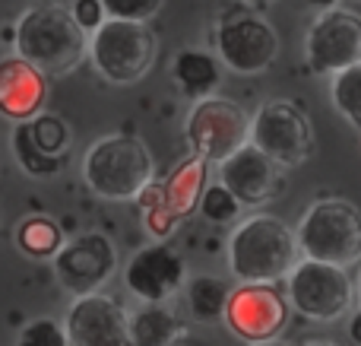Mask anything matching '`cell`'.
<instances>
[{
    "label": "cell",
    "mask_w": 361,
    "mask_h": 346,
    "mask_svg": "<svg viewBox=\"0 0 361 346\" xmlns=\"http://www.w3.org/2000/svg\"><path fill=\"white\" fill-rule=\"evenodd\" d=\"M23 131H25V140H29L42 156L67 162L70 127L63 124V118H57V114H35L32 121H23Z\"/></svg>",
    "instance_id": "44dd1931"
},
{
    "label": "cell",
    "mask_w": 361,
    "mask_h": 346,
    "mask_svg": "<svg viewBox=\"0 0 361 346\" xmlns=\"http://www.w3.org/2000/svg\"><path fill=\"white\" fill-rule=\"evenodd\" d=\"M165 0H102V10L108 19H124V23H149Z\"/></svg>",
    "instance_id": "484cf974"
},
{
    "label": "cell",
    "mask_w": 361,
    "mask_h": 346,
    "mask_svg": "<svg viewBox=\"0 0 361 346\" xmlns=\"http://www.w3.org/2000/svg\"><path fill=\"white\" fill-rule=\"evenodd\" d=\"M298 264L295 232L269 213H254L228 239V267L241 283H276Z\"/></svg>",
    "instance_id": "7a4b0ae2"
},
{
    "label": "cell",
    "mask_w": 361,
    "mask_h": 346,
    "mask_svg": "<svg viewBox=\"0 0 361 346\" xmlns=\"http://www.w3.org/2000/svg\"><path fill=\"white\" fill-rule=\"evenodd\" d=\"M219 184L235 197L241 207H260L267 201H276V197L286 191V178H282V169L267 159L260 150L254 146H241L235 156H228L225 162H219Z\"/></svg>",
    "instance_id": "4fadbf2b"
},
{
    "label": "cell",
    "mask_w": 361,
    "mask_h": 346,
    "mask_svg": "<svg viewBox=\"0 0 361 346\" xmlns=\"http://www.w3.org/2000/svg\"><path fill=\"white\" fill-rule=\"evenodd\" d=\"M197 207H200V213H203L206 220L219 222V226H225V222H235L238 216H241V203H238L235 197H231L228 191L222 188V184H209V188H203Z\"/></svg>",
    "instance_id": "d4e9b609"
},
{
    "label": "cell",
    "mask_w": 361,
    "mask_h": 346,
    "mask_svg": "<svg viewBox=\"0 0 361 346\" xmlns=\"http://www.w3.org/2000/svg\"><path fill=\"white\" fill-rule=\"evenodd\" d=\"M295 245L305 261L317 264L345 267L361 261V213L349 201L326 197L317 201L301 213L298 229H295Z\"/></svg>",
    "instance_id": "277c9868"
},
{
    "label": "cell",
    "mask_w": 361,
    "mask_h": 346,
    "mask_svg": "<svg viewBox=\"0 0 361 346\" xmlns=\"http://www.w3.org/2000/svg\"><path fill=\"white\" fill-rule=\"evenodd\" d=\"M222 321L244 343H269L288 321V302L273 283H241L228 292Z\"/></svg>",
    "instance_id": "30bf717a"
},
{
    "label": "cell",
    "mask_w": 361,
    "mask_h": 346,
    "mask_svg": "<svg viewBox=\"0 0 361 346\" xmlns=\"http://www.w3.org/2000/svg\"><path fill=\"white\" fill-rule=\"evenodd\" d=\"M247 143L260 150L267 159H273L279 169L305 165L314 150V131L307 114L292 102H263L257 114L250 118Z\"/></svg>",
    "instance_id": "ba28073f"
},
{
    "label": "cell",
    "mask_w": 361,
    "mask_h": 346,
    "mask_svg": "<svg viewBox=\"0 0 361 346\" xmlns=\"http://www.w3.org/2000/svg\"><path fill=\"white\" fill-rule=\"evenodd\" d=\"M10 42L16 44V57L32 64L44 80L76 70L89 51V35L73 23L70 10L61 4L29 6L16 19Z\"/></svg>",
    "instance_id": "6da1fadb"
},
{
    "label": "cell",
    "mask_w": 361,
    "mask_h": 346,
    "mask_svg": "<svg viewBox=\"0 0 361 346\" xmlns=\"http://www.w3.org/2000/svg\"><path fill=\"white\" fill-rule=\"evenodd\" d=\"M118 267V251L102 232H86L63 241L54 254V277L70 296L99 292Z\"/></svg>",
    "instance_id": "7c38bea8"
},
{
    "label": "cell",
    "mask_w": 361,
    "mask_h": 346,
    "mask_svg": "<svg viewBox=\"0 0 361 346\" xmlns=\"http://www.w3.org/2000/svg\"><path fill=\"white\" fill-rule=\"evenodd\" d=\"M254 346H282V343H276V340H269V343H254Z\"/></svg>",
    "instance_id": "d6a6232c"
},
{
    "label": "cell",
    "mask_w": 361,
    "mask_h": 346,
    "mask_svg": "<svg viewBox=\"0 0 361 346\" xmlns=\"http://www.w3.org/2000/svg\"><path fill=\"white\" fill-rule=\"evenodd\" d=\"M203 188H206V162L190 156L184 162H178V169L162 184H156V194H159V203L180 222L187 213L197 210Z\"/></svg>",
    "instance_id": "e0dca14e"
},
{
    "label": "cell",
    "mask_w": 361,
    "mask_h": 346,
    "mask_svg": "<svg viewBox=\"0 0 361 346\" xmlns=\"http://www.w3.org/2000/svg\"><path fill=\"white\" fill-rule=\"evenodd\" d=\"M298 346H343V343L330 340V337H307V340H301Z\"/></svg>",
    "instance_id": "f546056e"
},
{
    "label": "cell",
    "mask_w": 361,
    "mask_h": 346,
    "mask_svg": "<svg viewBox=\"0 0 361 346\" xmlns=\"http://www.w3.org/2000/svg\"><path fill=\"white\" fill-rule=\"evenodd\" d=\"M228 283L219 277H193L187 283V311H190V321L197 324H212L222 321L225 315V302H228Z\"/></svg>",
    "instance_id": "ffe728a7"
},
{
    "label": "cell",
    "mask_w": 361,
    "mask_h": 346,
    "mask_svg": "<svg viewBox=\"0 0 361 346\" xmlns=\"http://www.w3.org/2000/svg\"><path fill=\"white\" fill-rule=\"evenodd\" d=\"M305 4H311L314 10L324 13V10H333V6H339V0H305Z\"/></svg>",
    "instance_id": "4dcf8cb0"
},
{
    "label": "cell",
    "mask_w": 361,
    "mask_h": 346,
    "mask_svg": "<svg viewBox=\"0 0 361 346\" xmlns=\"http://www.w3.org/2000/svg\"><path fill=\"white\" fill-rule=\"evenodd\" d=\"M16 245L23 254L29 258H54L57 248L63 245V235H61V226L48 216H29V220L19 222L16 229Z\"/></svg>",
    "instance_id": "7402d4cb"
},
{
    "label": "cell",
    "mask_w": 361,
    "mask_h": 346,
    "mask_svg": "<svg viewBox=\"0 0 361 346\" xmlns=\"http://www.w3.org/2000/svg\"><path fill=\"white\" fill-rule=\"evenodd\" d=\"M13 153H16L23 172H25V175H32V178H51V175H57V172L67 165V162H57V159L42 156V153H38L35 146L25 140L23 124H16V131H13Z\"/></svg>",
    "instance_id": "cb8c5ba5"
},
{
    "label": "cell",
    "mask_w": 361,
    "mask_h": 346,
    "mask_svg": "<svg viewBox=\"0 0 361 346\" xmlns=\"http://www.w3.org/2000/svg\"><path fill=\"white\" fill-rule=\"evenodd\" d=\"M305 57L314 73H339L361 61V16L343 6L324 10L305 35Z\"/></svg>",
    "instance_id": "8fae6325"
},
{
    "label": "cell",
    "mask_w": 361,
    "mask_h": 346,
    "mask_svg": "<svg viewBox=\"0 0 361 346\" xmlns=\"http://www.w3.org/2000/svg\"><path fill=\"white\" fill-rule=\"evenodd\" d=\"M152 156L146 143L130 133L99 137L82 156V181L105 201H137L152 184Z\"/></svg>",
    "instance_id": "3957f363"
},
{
    "label": "cell",
    "mask_w": 361,
    "mask_h": 346,
    "mask_svg": "<svg viewBox=\"0 0 361 346\" xmlns=\"http://www.w3.org/2000/svg\"><path fill=\"white\" fill-rule=\"evenodd\" d=\"M244 4H250V6H267V4H273V0H244Z\"/></svg>",
    "instance_id": "1f68e13d"
},
{
    "label": "cell",
    "mask_w": 361,
    "mask_h": 346,
    "mask_svg": "<svg viewBox=\"0 0 361 346\" xmlns=\"http://www.w3.org/2000/svg\"><path fill=\"white\" fill-rule=\"evenodd\" d=\"M349 340L361 346V311L358 315H352V321H349Z\"/></svg>",
    "instance_id": "f1b7e54d"
},
{
    "label": "cell",
    "mask_w": 361,
    "mask_h": 346,
    "mask_svg": "<svg viewBox=\"0 0 361 346\" xmlns=\"http://www.w3.org/2000/svg\"><path fill=\"white\" fill-rule=\"evenodd\" d=\"M184 137L190 143L193 156L203 162H225L241 146H247L250 137V114L238 102L222 95H206L187 114Z\"/></svg>",
    "instance_id": "8992f818"
},
{
    "label": "cell",
    "mask_w": 361,
    "mask_h": 346,
    "mask_svg": "<svg viewBox=\"0 0 361 346\" xmlns=\"http://www.w3.org/2000/svg\"><path fill=\"white\" fill-rule=\"evenodd\" d=\"M355 292H358V305H361V277H358V290Z\"/></svg>",
    "instance_id": "836d02e7"
},
{
    "label": "cell",
    "mask_w": 361,
    "mask_h": 346,
    "mask_svg": "<svg viewBox=\"0 0 361 346\" xmlns=\"http://www.w3.org/2000/svg\"><path fill=\"white\" fill-rule=\"evenodd\" d=\"M330 99H333V105H336V112L343 114L355 131H361V61L339 70V73H333Z\"/></svg>",
    "instance_id": "603a6c76"
},
{
    "label": "cell",
    "mask_w": 361,
    "mask_h": 346,
    "mask_svg": "<svg viewBox=\"0 0 361 346\" xmlns=\"http://www.w3.org/2000/svg\"><path fill=\"white\" fill-rule=\"evenodd\" d=\"M212 48L231 73H263L279 54V35L257 13L231 10L212 25Z\"/></svg>",
    "instance_id": "52a82bcc"
},
{
    "label": "cell",
    "mask_w": 361,
    "mask_h": 346,
    "mask_svg": "<svg viewBox=\"0 0 361 346\" xmlns=\"http://www.w3.org/2000/svg\"><path fill=\"white\" fill-rule=\"evenodd\" d=\"M16 346H70L67 334H63V324H57L54 318H35L23 328Z\"/></svg>",
    "instance_id": "4316f807"
},
{
    "label": "cell",
    "mask_w": 361,
    "mask_h": 346,
    "mask_svg": "<svg viewBox=\"0 0 361 346\" xmlns=\"http://www.w3.org/2000/svg\"><path fill=\"white\" fill-rule=\"evenodd\" d=\"M48 99V80L23 57H0V114L16 124L42 114Z\"/></svg>",
    "instance_id": "2e32d148"
},
{
    "label": "cell",
    "mask_w": 361,
    "mask_h": 346,
    "mask_svg": "<svg viewBox=\"0 0 361 346\" xmlns=\"http://www.w3.org/2000/svg\"><path fill=\"white\" fill-rule=\"evenodd\" d=\"M89 57L95 70L114 86H130L149 73L156 61V35L146 23L105 19L89 35Z\"/></svg>",
    "instance_id": "5b68a950"
},
{
    "label": "cell",
    "mask_w": 361,
    "mask_h": 346,
    "mask_svg": "<svg viewBox=\"0 0 361 346\" xmlns=\"http://www.w3.org/2000/svg\"><path fill=\"white\" fill-rule=\"evenodd\" d=\"M70 16H73V23L80 25L86 35H92V32L108 19L105 10H102V0H73V6H70Z\"/></svg>",
    "instance_id": "83f0119b"
},
{
    "label": "cell",
    "mask_w": 361,
    "mask_h": 346,
    "mask_svg": "<svg viewBox=\"0 0 361 346\" xmlns=\"http://www.w3.org/2000/svg\"><path fill=\"white\" fill-rule=\"evenodd\" d=\"M184 334V321L169 305L143 302L127 315V346H175Z\"/></svg>",
    "instance_id": "ac0fdd59"
},
{
    "label": "cell",
    "mask_w": 361,
    "mask_h": 346,
    "mask_svg": "<svg viewBox=\"0 0 361 346\" xmlns=\"http://www.w3.org/2000/svg\"><path fill=\"white\" fill-rule=\"evenodd\" d=\"M124 283L140 302L165 305L184 286V261L171 245H146L124 267Z\"/></svg>",
    "instance_id": "9a60e30c"
},
{
    "label": "cell",
    "mask_w": 361,
    "mask_h": 346,
    "mask_svg": "<svg viewBox=\"0 0 361 346\" xmlns=\"http://www.w3.org/2000/svg\"><path fill=\"white\" fill-rule=\"evenodd\" d=\"M171 76H175L180 93L200 102L206 95H212V89L222 80V70H219L216 54L200 51V48H184L175 57V64H171Z\"/></svg>",
    "instance_id": "d6986e66"
},
{
    "label": "cell",
    "mask_w": 361,
    "mask_h": 346,
    "mask_svg": "<svg viewBox=\"0 0 361 346\" xmlns=\"http://www.w3.org/2000/svg\"><path fill=\"white\" fill-rule=\"evenodd\" d=\"M292 309L301 318L317 324L339 321L349 315L352 302H355V286H352L349 273L330 264H317V261H298L288 270V299Z\"/></svg>",
    "instance_id": "9c48e42d"
},
{
    "label": "cell",
    "mask_w": 361,
    "mask_h": 346,
    "mask_svg": "<svg viewBox=\"0 0 361 346\" xmlns=\"http://www.w3.org/2000/svg\"><path fill=\"white\" fill-rule=\"evenodd\" d=\"M70 346H127V311L102 292L73 299L63 318Z\"/></svg>",
    "instance_id": "5bb4252c"
}]
</instances>
